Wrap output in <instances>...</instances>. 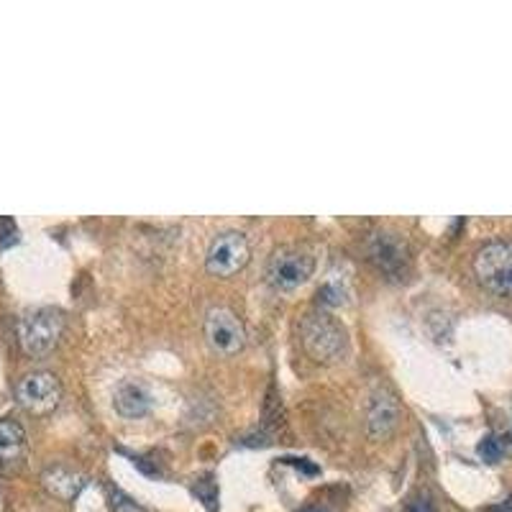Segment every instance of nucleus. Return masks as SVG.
<instances>
[{"label":"nucleus","mask_w":512,"mask_h":512,"mask_svg":"<svg viewBox=\"0 0 512 512\" xmlns=\"http://www.w3.org/2000/svg\"><path fill=\"white\" fill-rule=\"evenodd\" d=\"M205 338L218 354H239L246 344L244 323L228 308H213L205 315Z\"/></svg>","instance_id":"nucleus-8"},{"label":"nucleus","mask_w":512,"mask_h":512,"mask_svg":"<svg viewBox=\"0 0 512 512\" xmlns=\"http://www.w3.org/2000/svg\"><path fill=\"white\" fill-rule=\"evenodd\" d=\"M405 512H436V507H433V500L425 492H415L405 502Z\"/></svg>","instance_id":"nucleus-15"},{"label":"nucleus","mask_w":512,"mask_h":512,"mask_svg":"<svg viewBox=\"0 0 512 512\" xmlns=\"http://www.w3.org/2000/svg\"><path fill=\"white\" fill-rule=\"evenodd\" d=\"M111 507L113 512H146L139 502H134L128 495H123L121 489H113L111 492Z\"/></svg>","instance_id":"nucleus-14"},{"label":"nucleus","mask_w":512,"mask_h":512,"mask_svg":"<svg viewBox=\"0 0 512 512\" xmlns=\"http://www.w3.org/2000/svg\"><path fill=\"white\" fill-rule=\"evenodd\" d=\"M16 402L31 415H49L62 402V384L52 372H29L18 379Z\"/></svg>","instance_id":"nucleus-6"},{"label":"nucleus","mask_w":512,"mask_h":512,"mask_svg":"<svg viewBox=\"0 0 512 512\" xmlns=\"http://www.w3.org/2000/svg\"><path fill=\"white\" fill-rule=\"evenodd\" d=\"M67 318L59 308H34L18 318L16 336L26 356H47L62 341Z\"/></svg>","instance_id":"nucleus-2"},{"label":"nucleus","mask_w":512,"mask_h":512,"mask_svg":"<svg viewBox=\"0 0 512 512\" xmlns=\"http://www.w3.org/2000/svg\"><path fill=\"white\" fill-rule=\"evenodd\" d=\"M305 512H323V510H305Z\"/></svg>","instance_id":"nucleus-19"},{"label":"nucleus","mask_w":512,"mask_h":512,"mask_svg":"<svg viewBox=\"0 0 512 512\" xmlns=\"http://www.w3.org/2000/svg\"><path fill=\"white\" fill-rule=\"evenodd\" d=\"M400 402L392 395L390 390H377L372 395V402H369V413H367V428L369 436L377 438V441H384L395 433V428L400 425Z\"/></svg>","instance_id":"nucleus-10"},{"label":"nucleus","mask_w":512,"mask_h":512,"mask_svg":"<svg viewBox=\"0 0 512 512\" xmlns=\"http://www.w3.org/2000/svg\"><path fill=\"white\" fill-rule=\"evenodd\" d=\"M41 484H44V489H47L52 497L70 502L80 495L82 489H85L88 479H85V474H82L80 469H75V466L54 464L49 466V469H44V474H41Z\"/></svg>","instance_id":"nucleus-12"},{"label":"nucleus","mask_w":512,"mask_h":512,"mask_svg":"<svg viewBox=\"0 0 512 512\" xmlns=\"http://www.w3.org/2000/svg\"><path fill=\"white\" fill-rule=\"evenodd\" d=\"M251 246L241 231H223L210 241L205 254V269L213 277H233L249 264Z\"/></svg>","instance_id":"nucleus-5"},{"label":"nucleus","mask_w":512,"mask_h":512,"mask_svg":"<svg viewBox=\"0 0 512 512\" xmlns=\"http://www.w3.org/2000/svg\"><path fill=\"white\" fill-rule=\"evenodd\" d=\"M300 341L310 359L331 364L338 361L349 349V333L326 310H313L300 323Z\"/></svg>","instance_id":"nucleus-1"},{"label":"nucleus","mask_w":512,"mask_h":512,"mask_svg":"<svg viewBox=\"0 0 512 512\" xmlns=\"http://www.w3.org/2000/svg\"><path fill=\"white\" fill-rule=\"evenodd\" d=\"M29 454V438L21 423L0 418V477L18 472Z\"/></svg>","instance_id":"nucleus-9"},{"label":"nucleus","mask_w":512,"mask_h":512,"mask_svg":"<svg viewBox=\"0 0 512 512\" xmlns=\"http://www.w3.org/2000/svg\"><path fill=\"white\" fill-rule=\"evenodd\" d=\"M497 438H500V446L502 451H505V456H510L512 454V423L507 425L505 431L497 433Z\"/></svg>","instance_id":"nucleus-17"},{"label":"nucleus","mask_w":512,"mask_h":512,"mask_svg":"<svg viewBox=\"0 0 512 512\" xmlns=\"http://www.w3.org/2000/svg\"><path fill=\"white\" fill-rule=\"evenodd\" d=\"M18 239V226L11 218H0V246H8Z\"/></svg>","instance_id":"nucleus-16"},{"label":"nucleus","mask_w":512,"mask_h":512,"mask_svg":"<svg viewBox=\"0 0 512 512\" xmlns=\"http://www.w3.org/2000/svg\"><path fill=\"white\" fill-rule=\"evenodd\" d=\"M479 456H482L487 464H497V461L505 456V451H502L497 433H489V436L482 438V443H479Z\"/></svg>","instance_id":"nucleus-13"},{"label":"nucleus","mask_w":512,"mask_h":512,"mask_svg":"<svg viewBox=\"0 0 512 512\" xmlns=\"http://www.w3.org/2000/svg\"><path fill=\"white\" fill-rule=\"evenodd\" d=\"M474 274L484 290L512 297V244L495 241L479 249L474 256Z\"/></svg>","instance_id":"nucleus-4"},{"label":"nucleus","mask_w":512,"mask_h":512,"mask_svg":"<svg viewBox=\"0 0 512 512\" xmlns=\"http://www.w3.org/2000/svg\"><path fill=\"white\" fill-rule=\"evenodd\" d=\"M315 272V259L310 251L300 246H280L269 256L267 277L277 290L292 292L297 287L308 285Z\"/></svg>","instance_id":"nucleus-3"},{"label":"nucleus","mask_w":512,"mask_h":512,"mask_svg":"<svg viewBox=\"0 0 512 512\" xmlns=\"http://www.w3.org/2000/svg\"><path fill=\"white\" fill-rule=\"evenodd\" d=\"M369 262L387 277H402L410 267L408 241L400 233L374 231L367 241Z\"/></svg>","instance_id":"nucleus-7"},{"label":"nucleus","mask_w":512,"mask_h":512,"mask_svg":"<svg viewBox=\"0 0 512 512\" xmlns=\"http://www.w3.org/2000/svg\"><path fill=\"white\" fill-rule=\"evenodd\" d=\"M0 512H6V495H3V489H0Z\"/></svg>","instance_id":"nucleus-18"},{"label":"nucleus","mask_w":512,"mask_h":512,"mask_svg":"<svg viewBox=\"0 0 512 512\" xmlns=\"http://www.w3.org/2000/svg\"><path fill=\"white\" fill-rule=\"evenodd\" d=\"M152 405V392H149V387H146L144 382H139V379H126V382H121L116 387V395H113V408H116L118 415H123V418H144V415H149Z\"/></svg>","instance_id":"nucleus-11"}]
</instances>
